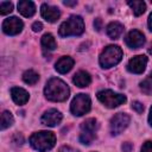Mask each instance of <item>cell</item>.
I'll return each mask as SVG.
<instances>
[{"label":"cell","mask_w":152,"mask_h":152,"mask_svg":"<svg viewBox=\"0 0 152 152\" xmlns=\"http://www.w3.org/2000/svg\"><path fill=\"white\" fill-rule=\"evenodd\" d=\"M44 94L48 100L55 101V102H62L65 101L69 97L70 90L65 82H63L59 78H50L45 86Z\"/></svg>","instance_id":"cell-1"},{"label":"cell","mask_w":152,"mask_h":152,"mask_svg":"<svg viewBox=\"0 0 152 152\" xmlns=\"http://www.w3.org/2000/svg\"><path fill=\"white\" fill-rule=\"evenodd\" d=\"M30 142L33 148L39 152H45L55 146L56 137L52 132L49 131H40L36 132L30 137Z\"/></svg>","instance_id":"cell-2"},{"label":"cell","mask_w":152,"mask_h":152,"mask_svg":"<svg viewBox=\"0 0 152 152\" xmlns=\"http://www.w3.org/2000/svg\"><path fill=\"white\" fill-rule=\"evenodd\" d=\"M84 31V23L80 15H72L59 26V36H80Z\"/></svg>","instance_id":"cell-3"},{"label":"cell","mask_w":152,"mask_h":152,"mask_svg":"<svg viewBox=\"0 0 152 152\" xmlns=\"http://www.w3.org/2000/svg\"><path fill=\"white\" fill-rule=\"evenodd\" d=\"M122 58V50L116 45H108L101 52L99 62L102 68H112L116 65Z\"/></svg>","instance_id":"cell-4"},{"label":"cell","mask_w":152,"mask_h":152,"mask_svg":"<svg viewBox=\"0 0 152 152\" xmlns=\"http://www.w3.org/2000/svg\"><path fill=\"white\" fill-rule=\"evenodd\" d=\"M97 99L108 108H115L126 102V96L122 94L114 93L113 90H101L97 93Z\"/></svg>","instance_id":"cell-5"},{"label":"cell","mask_w":152,"mask_h":152,"mask_svg":"<svg viewBox=\"0 0 152 152\" xmlns=\"http://www.w3.org/2000/svg\"><path fill=\"white\" fill-rule=\"evenodd\" d=\"M70 110L74 115L81 116L90 110V97L87 94L76 95L70 104Z\"/></svg>","instance_id":"cell-6"},{"label":"cell","mask_w":152,"mask_h":152,"mask_svg":"<svg viewBox=\"0 0 152 152\" xmlns=\"http://www.w3.org/2000/svg\"><path fill=\"white\" fill-rule=\"evenodd\" d=\"M129 116L126 113H118L110 120V132L113 135L120 134L129 124Z\"/></svg>","instance_id":"cell-7"},{"label":"cell","mask_w":152,"mask_h":152,"mask_svg":"<svg viewBox=\"0 0 152 152\" xmlns=\"http://www.w3.org/2000/svg\"><path fill=\"white\" fill-rule=\"evenodd\" d=\"M23 21L17 18V17H11V18H7L4 20L2 23V30L6 34H10V36H14V34H18L19 32H21L23 30Z\"/></svg>","instance_id":"cell-8"},{"label":"cell","mask_w":152,"mask_h":152,"mask_svg":"<svg viewBox=\"0 0 152 152\" xmlns=\"http://www.w3.org/2000/svg\"><path fill=\"white\" fill-rule=\"evenodd\" d=\"M146 64H147V57L144 55H139L129 59L127 64V69L133 74H141L145 70Z\"/></svg>","instance_id":"cell-9"},{"label":"cell","mask_w":152,"mask_h":152,"mask_svg":"<svg viewBox=\"0 0 152 152\" xmlns=\"http://www.w3.org/2000/svg\"><path fill=\"white\" fill-rule=\"evenodd\" d=\"M125 42L126 44L132 48V49H138V48H141L145 43V37L144 34L138 31V30H132L128 32V34L126 36L125 38Z\"/></svg>","instance_id":"cell-10"},{"label":"cell","mask_w":152,"mask_h":152,"mask_svg":"<svg viewBox=\"0 0 152 152\" xmlns=\"http://www.w3.org/2000/svg\"><path fill=\"white\" fill-rule=\"evenodd\" d=\"M42 124L45 125V126H50V127H53L56 125H58L61 121H62V114L56 110V109H49L46 110L42 119H40Z\"/></svg>","instance_id":"cell-11"},{"label":"cell","mask_w":152,"mask_h":152,"mask_svg":"<svg viewBox=\"0 0 152 152\" xmlns=\"http://www.w3.org/2000/svg\"><path fill=\"white\" fill-rule=\"evenodd\" d=\"M40 12H42V17L46 21H50V23H55L56 20H58V18L61 15V12L57 7H53V6H50L46 4L42 5Z\"/></svg>","instance_id":"cell-12"},{"label":"cell","mask_w":152,"mask_h":152,"mask_svg":"<svg viewBox=\"0 0 152 152\" xmlns=\"http://www.w3.org/2000/svg\"><path fill=\"white\" fill-rule=\"evenodd\" d=\"M11 96L17 104H25L28 101V93L19 87H13L11 89Z\"/></svg>","instance_id":"cell-13"},{"label":"cell","mask_w":152,"mask_h":152,"mask_svg":"<svg viewBox=\"0 0 152 152\" xmlns=\"http://www.w3.org/2000/svg\"><path fill=\"white\" fill-rule=\"evenodd\" d=\"M72 66H74V59L69 56H64V57H61L57 61L55 68L59 74H66L68 71L71 70Z\"/></svg>","instance_id":"cell-14"},{"label":"cell","mask_w":152,"mask_h":152,"mask_svg":"<svg viewBox=\"0 0 152 152\" xmlns=\"http://www.w3.org/2000/svg\"><path fill=\"white\" fill-rule=\"evenodd\" d=\"M18 11L26 18L32 17L36 13V6L32 1L28 0H21L18 2Z\"/></svg>","instance_id":"cell-15"},{"label":"cell","mask_w":152,"mask_h":152,"mask_svg":"<svg viewBox=\"0 0 152 152\" xmlns=\"http://www.w3.org/2000/svg\"><path fill=\"white\" fill-rule=\"evenodd\" d=\"M72 82L77 86V87H87L90 84L91 82V78H90V75L87 72V71H78L72 77Z\"/></svg>","instance_id":"cell-16"},{"label":"cell","mask_w":152,"mask_h":152,"mask_svg":"<svg viewBox=\"0 0 152 152\" xmlns=\"http://www.w3.org/2000/svg\"><path fill=\"white\" fill-rule=\"evenodd\" d=\"M122 32H124V26L118 21H113L107 26V34L112 39H118L122 34Z\"/></svg>","instance_id":"cell-17"},{"label":"cell","mask_w":152,"mask_h":152,"mask_svg":"<svg viewBox=\"0 0 152 152\" xmlns=\"http://www.w3.org/2000/svg\"><path fill=\"white\" fill-rule=\"evenodd\" d=\"M127 4H128L129 7L133 10V13H134L137 17L141 15V14L145 12V10H146V4H145L144 1L135 0V1H128Z\"/></svg>","instance_id":"cell-18"},{"label":"cell","mask_w":152,"mask_h":152,"mask_svg":"<svg viewBox=\"0 0 152 152\" xmlns=\"http://www.w3.org/2000/svg\"><path fill=\"white\" fill-rule=\"evenodd\" d=\"M42 45L44 49L46 50H55L57 48V44H56V40L53 38L52 34L50 33H45L43 37H42Z\"/></svg>","instance_id":"cell-19"},{"label":"cell","mask_w":152,"mask_h":152,"mask_svg":"<svg viewBox=\"0 0 152 152\" xmlns=\"http://www.w3.org/2000/svg\"><path fill=\"white\" fill-rule=\"evenodd\" d=\"M23 80L27 84H36L39 80V75L33 70H26L23 74Z\"/></svg>","instance_id":"cell-20"},{"label":"cell","mask_w":152,"mask_h":152,"mask_svg":"<svg viewBox=\"0 0 152 152\" xmlns=\"http://www.w3.org/2000/svg\"><path fill=\"white\" fill-rule=\"evenodd\" d=\"M140 89L146 95H151L152 94V71L150 72V75L142 82H140Z\"/></svg>","instance_id":"cell-21"},{"label":"cell","mask_w":152,"mask_h":152,"mask_svg":"<svg viewBox=\"0 0 152 152\" xmlns=\"http://www.w3.org/2000/svg\"><path fill=\"white\" fill-rule=\"evenodd\" d=\"M97 127H99V125H97L95 119H87L81 125V129L82 131H87V132H91V133H95Z\"/></svg>","instance_id":"cell-22"},{"label":"cell","mask_w":152,"mask_h":152,"mask_svg":"<svg viewBox=\"0 0 152 152\" xmlns=\"http://www.w3.org/2000/svg\"><path fill=\"white\" fill-rule=\"evenodd\" d=\"M13 124V116L8 110H4L1 114V129H6Z\"/></svg>","instance_id":"cell-23"},{"label":"cell","mask_w":152,"mask_h":152,"mask_svg":"<svg viewBox=\"0 0 152 152\" xmlns=\"http://www.w3.org/2000/svg\"><path fill=\"white\" fill-rule=\"evenodd\" d=\"M95 133H91V132H86V131H82L81 134H80V141L82 144H86V145H89L91 144V141L95 139Z\"/></svg>","instance_id":"cell-24"},{"label":"cell","mask_w":152,"mask_h":152,"mask_svg":"<svg viewBox=\"0 0 152 152\" xmlns=\"http://www.w3.org/2000/svg\"><path fill=\"white\" fill-rule=\"evenodd\" d=\"M13 11V4L10 1H1L0 2V13L1 14H8Z\"/></svg>","instance_id":"cell-25"},{"label":"cell","mask_w":152,"mask_h":152,"mask_svg":"<svg viewBox=\"0 0 152 152\" xmlns=\"http://www.w3.org/2000/svg\"><path fill=\"white\" fill-rule=\"evenodd\" d=\"M132 108H133L138 114H140V113L144 112V104H142L141 102H139V101H134V102L132 103Z\"/></svg>","instance_id":"cell-26"},{"label":"cell","mask_w":152,"mask_h":152,"mask_svg":"<svg viewBox=\"0 0 152 152\" xmlns=\"http://www.w3.org/2000/svg\"><path fill=\"white\" fill-rule=\"evenodd\" d=\"M141 152H152V141H150V140L145 141L141 147Z\"/></svg>","instance_id":"cell-27"},{"label":"cell","mask_w":152,"mask_h":152,"mask_svg":"<svg viewBox=\"0 0 152 152\" xmlns=\"http://www.w3.org/2000/svg\"><path fill=\"white\" fill-rule=\"evenodd\" d=\"M94 27L96 28V31H100L102 28V20L100 18H96L94 20Z\"/></svg>","instance_id":"cell-28"},{"label":"cell","mask_w":152,"mask_h":152,"mask_svg":"<svg viewBox=\"0 0 152 152\" xmlns=\"http://www.w3.org/2000/svg\"><path fill=\"white\" fill-rule=\"evenodd\" d=\"M42 28H43V24H42V23H39V21L33 23V25H32V30H33L34 32H39Z\"/></svg>","instance_id":"cell-29"},{"label":"cell","mask_w":152,"mask_h":152,"mask_svg":"<svg viewBox=\"0 0 152 152\" xmlns=\"http://www.w3.org/2000/svg\"><path fill=\"white\" fill-rule=\"evenodd\" d=\"M132 148H133V145L131 142H124V145H122V151L124 152H131Z\"/></svg>","instance_id":"cell-30"},{"label":"cell","mask_w":152,"mask_h":152,"mask_svg":"<svg viewBox=\"0 0 152 152\" xmlns=\"http://www.w3.org/2000/svg\"><path fill=\"white\" fill-rule=\"evenodd\" d=\"M63 4H64L65 6H74V5H76L77 2H76V1H64Z\"/></svg>","instance_id":"cell-31"},{"label":"cell","mask_w":152,"mask_h":152,"mask_svg":"<svg viewBox=\"0 0 152 152\" xmlns=\"http://www.w3.org/2000/svg\"><path fill=\"white\" fill-rule=\"evenodd\" d=\"M148 27H150V30L152 31V13H151L150 17H148Z\"/></svg>","instance_id":"cell-32"},{"label":"cell","mask_w":152,"mask_h":152,"mask_svg":"<svg viewBox=\"0 0 152 152\" xmlns=\"http://www.w3.org/2000/svg\"><path fill=\"white\" fill-rule=\"evenodd\" d=\"M148 122H150V125L152 126V107H151V109H150V115H148Z\"/></svg>","instance_id":"cell-33"},{"label":"cell","mask_w":152,"mask_h":152,"mask_svg":"<svg viewBox=\"0 0 152 152\" xmlns=\"http://www.w3.org/2000/svg\"><path fill=\"white\" fill-rule=\"evenodd\" d=\"M151 2H152V0H151Z\"/></svg>","instance_id":"cell-34"}]
</instances>
